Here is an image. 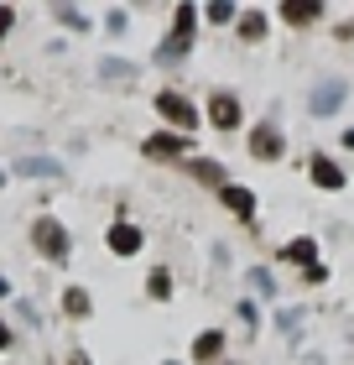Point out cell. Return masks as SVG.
<instances>
[{"mask_svg": "<svg viewBox=\"0 0 354 365\" xmlns=\"http://www.w3.org/2000/svg\"><path fill=\"white\" fill-rule=\"evenodd\" d=\"M193 37H198V6L182 0L177 16H172V31L157 42V63H182V58L193 53Z\"/></svg>", "mask_w": 354, "mask_h": 365, "instance_id": "cell-1", "label": "cell"}, {"mask_svg": "<svg viewBox=\"0 0 354 365\" xmlns=\"http://www.w3.org/2000/svg\"><path fill=\"white\" fill-rule=\"evenodd\" d=\"M31 245H37L42 261H53V267H63V261L73 256V235H68V225L53 220V214H37V220H31Z\"/></svg>", "mask_w": 354, "mask_h": 365, "instance_id": "cell-2", "label": "cell"}, {"mask_svg": "<svg viewBox=\"0 0 354 365\" xmlns=\"http://www.w3.org/2000/svg\"><path fill=\"white\" fill-rule=\"evenodd\" d=\"M157 115H162V120H172L182 136H188V130H198V120H204L193 99H182V94H172V89H162V94H157Z\"/></svg>", "mask_w": 354, "mask_h": 365, "instance_id": "cell-3", "label": "cell"}, {"mask_svg": "<svg viewBox=\"0 0 354 365\" xmlns=\"http://www.w3.org/2000/svg\"><path fill=\"white\" fill-rule=\"evenodd\" d=\"M281 152H286V141H281V130L271 120L250 125V157H256V162H276Z\"/></svg>", "mask_w": 354, "mask_h": 365, "instance_id": "cell-4", "label": "cell"}, {"mask_svg": "<svg viewBox=\"0 0 354 365\" xmlns=\"http://www.w3.org/2000/svg\"><path fill=\"white\" fill-rule=\"evenodd\" d=\"M344 94H349V84L344 78H323V84L313 89V99H308V110L323 120V115H339V105H344Z\"/></svg>", "mask_w": 354, "mask_h": 365, "instance_id": "cell-5", "label": "cell"}, {"mask_svg": "<svg viewBox=\"0 0 354 365\" xmlns=\"http://www.w3.org/2000/svg\"><path fill=\"white\" fill-rule=\"evenodd\" d=\"M240 120H245V115H240V99L219 89V94L209 99V125H214V130H240Z\"/></svg>", "mask_w": 354, "mask_h": 365, "instance_id": "cell-6", "label": "cell"}, {"mask_svg": "<svg viewBox=\"0 0 354 365\" xmlns=\"http://www.w3.org/2000/svg\"><path fill=\"white\" fill-rule=\"evenodd\" d=\"M105 245H110L115 256H136L141 245H146V235H141V230L130 225V220H115V225L105 230Z\"/></svg>", "mask_w": 354, "mask_h": 365, "instance_id": "cell-7", "label": "cell"}, {"mask_svg": "<svg viewBox=\"0 0 354 365\" xmlns=\"http://www.w3.org/2000/svg\"><path fill=\"white\" fill-rule=\"evenodd\" d=\"M141 152H146V157H182V152H193V136H172V130H157V136H146Z\"/></svg>", "mask_w": 354, "mask_h": 365, "instance_id": "cell-8", "label": "cell"}, {"mask_svg": "<svg viewBox=\"0 0 354 365\" xmlns=\"http://www.w3.org/2000/svg\"><path fill=\"white\" fill-rule=\"evenodd\" d=\"M276 11H281L286 26H313L318 16H323V0H281Z\"/></svg>", "mask_w": 354, "mask_h": 365, "instance_id": "cell-9", "label": "cell"}, {"mask_svg": "<svg viewBox=\"0 0 354 365\" xmlns=\"http://www.w3.org/2000/svg\"><path fill=\"white\" fill-rule=\"evenodd\" d=\"M16 173H21V178H31V182H63V162H53V157H21V162H16Z\"/></svg>", "mask_w": 354, "mask_h": 365, "instance_id": "cell-10", "label": "cell"}, {"mask_svg": "<svg viewBox=\"0 0 354 365\" xmlns=\"http://www.w3.org/2000/svg\"><path fill=\"white\" fill-rule=\"evenodd\" d=\"M308 173H313V182H318V188H344V168H339V162H333V157H323V152H318L313 162H308Z\"/></svg>", "mask_w": 354, "mask_h": 365, "instance_id": "cell-11", "label": "cell"}, {"mask_svg": "<svg viewBox=\"0 0 354 365\" xmlns=\"http://www.w3.org/2000/svg\"><path fill=\"white\" fill-rule=\"evenodd\" d=\"M219 355H224V329H204V334L193 339V360L198 365H219Z\"/></svg>", "mask_w": 354, "mask_h": 365, "instance_id": "cell-12", "label": "cell"}, {"mask_svg": "<svg viewBox=\"0 0 354 365\" xmlns=\"http://www.w3.org/2000/svg\"><path fill=\"white\" fill-rule=\"evenodd\" d=\"M219 198H224L229 214H240V220H256V193H250V188H234V182H224V188H219Z\"/></svg>", "mask_w": 354, "mask_h": 365, "instance_id": "cell-13", "label": "cell"}, {"mask_svg": "<svg viewBox=\"0 0 354 365\" xmlns=\"http://www.w3.org/2000/svg\"><path fill=\"white\" fill-rule=\"evenodd\" d=\"M281 261H297V267H308V272H313V261H318V240H313V235L286 240V245H281Z\"/></svg>", "mask_w": 354, "mask_h": 365, "instance_id": "cell-14", "label": "cell"}, {"mask_svg": "<svg viewBox=\"0 0 354 365\" xmlns=\"http://www.w3.org/2000/svg\"><path fill=\"white\" fill-rule=\"evenodd\" d=\"M188 178H198V182H209V188H224V162H214V157H198V162H188Z\"/></svg>", "mask_w": 354, "mask_h": 365, "instance_id": "cell-15", "label": "cell"}, {"mask_svg": "<svg viewBox=\"0 0 354 365\" xmlns=\"http://www.w3.org/2000/svg\"><path fill=\"white\" fill-rule=\"evenodd\" d=\"M63 313H68V319H89V313H94L89 292H83V287H68V292H63Z\"/></svg>", "mask_w": 354, "mask_h": 365, "instance_id": "cell-16", "label": "cell"}, {"mask_svg": "<svg viewBox=\"0 0 354 365\" xmlns=\"http://www.w3.org/2000/svg\"><path fill=\"white\" fill-rule=\"evenodd\" d=\"M146 297H157V303H167V297H172V272H167V267H151V277H146Z\"/></svg>", "mask_w": 354, "mask_h": 365, "instance_id": "cell-17", "label": "cell"}, {"mask_svg": "<svg viewBox=\"0 0 354 365\" xmlns=\"http://www.w3.org/2000/svg\"><path fill=\"white\" fill-rule=\"evenodd\" d=\"M240 37H245V42H261V37H266V16H261V11H245V16H240Z\"/></svg>", "mask_w": 354, "mask_h": 365, "instance_id": "cell-18", "label": "cell"}, {"mask_svg": "<svg viewBox=\"0 0 354 365\" xmlns=\"http://www.w3.org/2000/svg\"><path fill=\"white\" fill-rule=\"evenodd\" d=\"M245 282H250V287H256L261 297H276V277L266 272V267H250V272H245Z\"/></svg>", "mask_w": 354, "mask_h": 365, "instance_id": "cell-19", "label": "cell"}, {"mask_svg": "<svg viewBox=\"0 0 354 365\" xmlns=\"http://www.w3.org/2000/svg\"><path fill=\"white\" fill-rule=\"evenodd\" d=\"M53 16H58V26H68V31H89V16L73 11V6H53Z\"/></svg>", "mask_w": 354, "mask_h": 365, "instance_id": "cell-20", "label": "cell"}, {"mask_svg": "<svg viewBox=\"0 0 354 365\" xmlns=\"http://www.w3.org/2000/svg\"><path fill=\"white\" fill-rule=\"evenodd\" d=\"M204 11H209V21H214V26H229V21H234V11H240V6H229V0H209Z\"/></svg>", "mask_w": 354, "mask_h": 365, "instance_id": "cell-21", "label": "cell"}, {"mask_svg": "<svg viewBox=\"0 0 354 365\" xmlns=\"http://www.w3.org/2000/svg\"><path fill=\"white\" fill-rule=\"evenodd\" d=\"M99 73H105V78H136V68L120 63V58H105V63H99Z\"/></svg>", "mask_w": 354, "mask_h": 365, "instance_id": "cell-22", "label": "cell"}, {"mask_svg": "<svg viewBox=\"0 0 354 365\" xmlns=\"http://www.w3.org/2000/svg\"><path fill=\"white\" fill-rule=\"evenodd\" d=\"M234 313H240V324H245V334H256V329H261V313H256V303H240V308H234Z\"/></svg>", "mask_w": 354, "mask_h": 365, "instance_id": "cell-23", "label": "cell"}, {"mask_svg": "<svg viewBox=\"0 0 354 365\" xmlns=\"http://www.w3.org/2000/svg\"><path fill=\"white\" fill-rule=\"evenodd\" d=\"M16 319H21L26 329H42V319H37V308H31V303H16Z\"/></svg>", "mask_w": 354, "mask_h": 365, "instance_id": "cell-24", "label": "cell"}, {"mask_svg": "<svg viewBox=\"0 0 354 365\" xmlns=\"http://www.w3.org/2000/svg\"><path fill=\"white\" fill-rule=\"evenodd\" d=\"M11 26H16V6H0V42L11 37Z\"/></svg>", "mask_w": 354, "mask_h": 365, "instance_id": "cell-25", "label": "cell"}, {"mask_svg": "<svg viewBox=\"0 0 354 365\" xmlns=\"http://www.w3.org/2000/svg\"><path fill=\"white\" fill-rule=\"evenodd\" d=\"M11 344H16V334H11V324H0V355H6Z\"/></svg>", "mask_w": 354, "mask_h": 365, "instance_id": "cell-26", "label": "cell"}, {"mask_svg": "<svg viewBox=\"0 0 354 365\" xmlns=\"http://www.w3.org/2000/svg\"><path fill=\"white\" fill-rule=\"evenodd\" d=\"M68 365H94V360L83 355V350H73V355H68Z\"/></svg>", "mask_w": 354, "mask_h": 365, "instance_id": "cell-27", "label": "cell"}, {"mask_svg": "<svg viewBox=\"0 0 354 365\" xmlns=\"http://www.w3.org/2000/svg\"><path fill=\"white\" fill-rule=\"evenodd\" d=\"M339 141H344V146H349V152H354V125H349V130H344V136H339Z\"/></svg>", "mask_w": 354, "mask_h": 365, "instance_id": "cell-28", "label": "cell"}, {"mask_svg": "<svg viewBox=\"0 0 354 365\" xmlns=\"http://www.w3.org/2000/svg\"><path fill=\"white\" fill-rule=\"evenodd\" d=\"M0 297H11V282H6V277H0Z\"/></svg>", "mask_w": 354, "mask_h": 365, "instance_id": "cell-29", "label": "cell"}, {"mask_svg": "<svg viewBox=\"0 0 354 365\" xmlns=\"http://www.w3.org/2000/svg\"><path fill=\"white\" fill-rule=\"evenodd\" d=\"M0 188H6V168H0Z\"/></svg>", "mask_w": 354, "mask_h": 365, "instance_id": "cell-30", "label": "cell"}, {"mask_svg": "<svg viewBox=\"0 0 354 365\" xmlns=\"http://www.w3.org/2000/svg\"><path fill=\"white\" fill-rule=\"evenodd\" d=\"M162 365H177V360H162Z\"/></svg>", "mask_w": 354, "mask_h": 365, "instance_id": "cell-31", "label": "cell"}]
</instances>
